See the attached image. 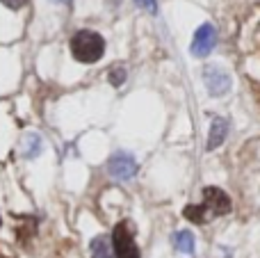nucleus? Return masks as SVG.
Returning <instances> with one entry per match:
<instances>
[{
    "label": "nucleus",
    "mask_w": 260,
    "mask_h": 258,
    "mask_svg": "<svg viewBox=\"0 0 260 258\" xmlns=\"http://www.w3.org/2000/svg\"><path fill=\"white\" fill-rule=\"evenodd\" d=\"M174 245L183 254H194V236L189 231H178L174 238Z\"/></svg>",
    "instance_id": "1a4fd4ad"
},
{
    "label": "nucleus",
    "mask_w": 260,
    "mask_h": 258,
    "mask_svg": "<svg viewBox=\"0 0 260 258\" xmlns=\"http://www.w3.org/2000/svg\"><path fill=\"white\" fill-rule=\"evenodd\" d=\"M91 258H112V249H110V240L105 236H96L89 245Z\"/></svg>",
    "instance_id": "6e6552de"
},
{
    "label": "nucleus",
    "mask_w": 260,
    "mask_h": 258,
    "mask_svg": "<svg viewBox=\"0 0 260 258\" xmlns=\"http://www.w3.org/2000/svg\"><path fill=\"white\" fill-rule=\"evenodd\" d=\"M112 249L117 258H139V247L135 245L133 229L128 222H119L112 231Z\"/></svg>",
    "instance_id": "7ed1b4c3"
},
{
    "label": "nucleus",
    "mask_w": 260,
    "mask_h": 258,
    "mask_svg": "<svg viewBox=\"0 0 260 258\" xmlns=\"http://www.w3.org/2000/svg\"><path fill=\"white\" fill-rule=\"evenodd\" d=\"M217 44V32L210 23H203L197 32H194V39H192V55L194 57H208L212 53Z\"/></svg>",
    "instance_id": "39448f33"
},
{
    "label": "nucleus",
    "mask_w": 260,
    "mask_h": 258,
    "mask_svg": "<svg viewBox=\"0 0 260 258\" xmlns=\"http://www.w3.org/2000/svg\"><path fill=\"white\" fill-rule=\"evenodd\" d=\"M203 82H206L210 96H224L231 89V76L229 71H224L217 64H208L203 69Z\"/></svg>",
    "instance_id": "20e7f679"
},
{
    "label": "nucleus",
    "mask_w": 260,
    "mask_h": 258,
    "mask_svg": "<svg viewBox=\"0 0 260 258\" xmlns=\"http://www.w3.org/2000/svg\"><path fill=\"white\" fill-rule=\"evenodd\" d=\"M135 3H137L142 9H146L148 14H155L157 12V3H155V0H135Z\"/></svg>",
    "instance_id": "f8f14e48"
},
{
    "label": "nucleus",
    "mask_w": 260,
    "mask_h": 258,
    "mask_svg": "<svg viewBox=\"0 0 260 258\" xmlns=\"http://www.w3.org/2000/svg\"><path fill=\"white\" fill-rule=\"evenodd\" d=\"M108 78L114 87H121L123 80H126V67H112L110 73H108Z\"/></svg>",
    "instance_id": "9b49d317"
},
{
    "label": "nucleus",
    "mask_w": 260,
    "mask_h": 258,
    "mask_svg": "<svg viewBox=\"0 0 260 258\" xmlns=\"http://www.w3.org/2000/svg\"><path fill=\"white\" fill-rule=\"evenodd\" d=\"M25 158H35V155L41 153V137L35 135V133H30V135L25 137Z\"/></svg>",
    "instance_id": "9d476101"
},
{
    "label": "nucleus",
    "mask_w": 260,
    "mask_h": 258,
    "mask_svg": "<svg viewBox=\"0 0 260 258\" xmlns=\"http://www.w3.org/2000/svg\"><path fill=\"white\" fill-rule=\"evenodd\" d=\"M71 53L78 62L85 64H94L103 57L105 53V39L99 35V32L91 30H80L73 35L71 39Z\"/></svg>",
    "instance_id": "f03ea898"
},
{
    "label": "nucleus",
    "mask_w": 260,
    "mask_h": 258,
    "mask_svg": "<svg viewBox=\"0 0 260 258\" xmlns=\"http://www.w3.org/2000/svg\"><path fill=\"white\" fill-rule=\"evenodd\" d=\"M108 172L112 174L117 181H128V178H133L135 174H137V163H135L133 155L117 153V155H112V158H110Z\"/></svg>",
    "instance_id": "423d86ee"
},
{
    "label": "nucleus",
    "mask_w": 260,
    "mask_h": 258,
    "mask_svg": "<svg viewBox=\"0 0 260 258\" xmlns=\"http://www.w3.org/2000/svg\"><path fill=\"white\" fill-rule=\"evenodd\" d=\"M226 131H229V121L221 117H215L210 123V135H208V142H206V149L212 151L226 140Z\"/></svg>",
    "instance_id": "0eeeda50"
},
{
    "label": "nucleus",
    "mask_w": 260,
    "mask_h": 258,
    "mask_svg": "<svg viewBox=\"0 0 260 258\" xmlns=\"http://www.w3.org/2000/svg\"><path fill=\"white\" fill-rule=\"evenodd\" d=\"M55 3H62V5H67V3H71V0H55Z\"/></svg>",
    "instance_id": "4468645a"
},
{
    "label": "nucleus",
    "mask_w": 260,
    "mask_h": 258,
    "mask_svg": "<svg viewBox=\"0 0 260 258\" xmlns=\"http://www.w3.org/2000/svg\"><path fill=\"white\" fill-rule=\"evenodd\" d=\"M231 208H233V204H231L229 195H226L224 190H219V187H206V190H203L201 204L187 206V208L183 210V215L187 219H192V222L203 224V222H210V219H215V217L229 215Z\"/></svg>",
    "instance_id": "f257e3e1"
},
{
    "label": "nucleus",
    "mask_w": 260,
    "mask_h": 258,
    "mask_svg": "<svg viewBox=\"0 0 260 258\" xmlns=\"http://www.w3.org/2000/svg\"><path fill=\"white\" fill-rule=\"evenodd\" d=\"M0 3H3V5H7L9 9H21L23 5L27 3V0H0Z\"/></svg>",
    "instance_id": "ddd939ff"
}]
</instances>
